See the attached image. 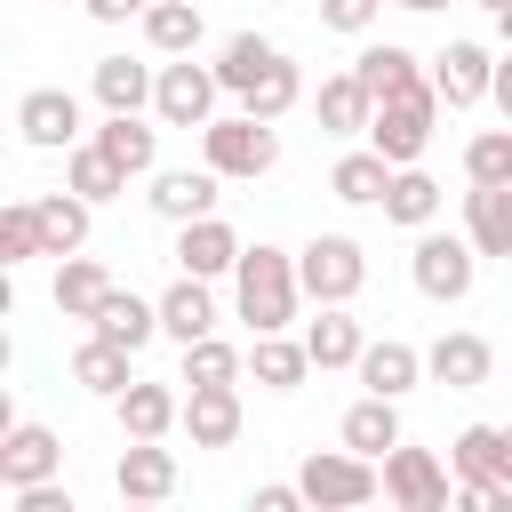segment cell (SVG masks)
Returning <instances> with one entry per match:
<instances>
[{
  "mask_svg": "<svg viewBox=\"0 0 512 512\" xmlns=\"http://www.w3.org/2000/svg\"><path fill=\"white\" fill-rule=\"evenodd\" d=\"M440 184L424 176V160H408V168H392V192H384V224H400V232H424V224H440Z\"/></svg>",
  "mask_w": 512,
  "mask_h": 512,
  "instance_id": "cell-31",
  "label": "cell"
},
{
  "mask_svg": "<svg viewBox=\"0 0 512 512\" xmlns=\"http://www.w3.org/2000/svg\"><path fill=\"white\" fill-rule=\"evenodd\" d=\"M336 440L384 464V456H392V448L408 440V432H400V400H384V392H360V400L344 408V424H336Z\"/></svg>",
  "mask_w": 512,
  "mask_h": 512,
  "instance_id": "cell-23",
  "label": "cell"
},
{
  "mask_svg": "<svg viewBox=\"0 0 512 512\" xmlns=\"http://www.w3.org/2000/svg\"><path fill=\"white\" fill-rule=\"evenodd\" d=\"M296 480H304V504H320V512H360L384 496V464L360 448H312L296 464Z\"/></svg>",
  "mask_w": 512,
  "mask_h": 512,
  "instance_id": "cell-3",
  "label": "cell"
},
{
  "mask_svg": "<svg viewBox=\"0 0 512 512\" xmlns=\"http://www.w3.org/2000/svg\"><path fill=\"white\" fill-rule=\"evenodd\" d=\"M328 192H336L344 208H384V192H392V160H384L376 144H352V152L328 168Z\"/></svg>",
  "mask_w": 512,
  "mask_h": 512,
  "instance_id": "cell-24",
  "label": "cell"
},
{
  "mask_svg": "<svg viewBox=\"0 0 512 512\" xmlns=\"http://www.w3.org/2000/svg\"><path fill=\"white\" fill-rule=\"evenodd\" d=\"M464 232L480 256H504L512 264V184H472L464 192Z\"/></svg>",
  "mask_w": 512,
  "mask_h": 512,
  "instance_id": "cell-27",
  "label": "cell"
},
{
  "mask_svg": "<svg viewBox=\"0 0 512 512\" xmlns=\"http://www.w3.org/2000/svg\"><path fill=\"white\" fill-rule=\"evenodd\" d=\"M488 104H496V112H504V120H512V48H504V56H496V88H488Z\"/></svg>",
  "mask_w": 512,
  "mask_h": 512,
  "instance_id": "cell-47",
  "label": "cell"
},
{
  "mask_svg": "<svg viewBox=\"0 0 512 512\" xmlns=\"http://www.w3.org/2000/svg\"><path fill=\"white\" fill-rule=\"evenodd\" d=\"M496 448H504V424H464V432L448 440V472H456V480H504V472H496Z\"/></svg>",
  "mask_w": 512,
  "mask_h": 512,
  "instance_id": "cell-38",
  "label": "cell"
},
{
  "mask_svg": "<svg viewBox=\"0 0 512 512\" xmlns=\"http://www.w3.org/2000/svg\"><path fill=\"white\" fill-rule=\"evenodd\" d=\"M424 368H432V384H448V392H480V384L496 376V344L472 336V328H440V336L424 344Z\"/></svg>",
  "mask_w": 512,
  "mask_h": 512,
  "instance_id": "cell-12",
  "label": "cell"
},
{
  "mask_svg": "<svg viewBox=\"0 0 512 512\" xmlns=\"http://www.w3.org/2000/svg\"><path fill=\"white\" fill-rule=\"evenodd\" d=\"M32 256H48V240H40V208H32V200H8V208H0V264L16 272V264H32Z\"/></svg>",
  "mask_w": 512,
  "mask_h": 512,
  "instance_id": "cell-40",
  "label": "cell"
},
{
  "mask_svg": "<svg viewBox=\"0 0 512 512\" xmlns=\"http://www.w3.org/2000/svg\"><path fill=\"white\" fill-rule=\"evenodd\" d=\"M56 8H64V0H56Z\"/></svg>",
  "mask_w": 512,
  "mask_h": 512,
  "instance_id": "cell-52",
  "label": "cell"
},
{
  "mask_svg": "<svg viewBox=\"0 0 512 512\" xmlns=\"http://www.w3.org/2000/svg\"><path fill=\"white\" fill-rule=\"evenodd\" d=\"M176 480H184V464H176V448H160V440H128L120 464H112V496H120V504H168Z\"/></svg>",
  "mask_w": 512,
  "mask_h": 512,
  "instance_id": "cell-10",
  "label": "cell"
},
{
  "mask_svg": "<svg viewBox=\"0 0 512 512\" xmlns=\"http://www.w3.org/2000/svg\"><path fill=\"white\" fill-rule=\"evenodd\" d=\"M88 136H96L128 176H152V168H160V128H152L144 112H104V128H88Z\"/></svg>",
  "mask_w": 512,
  "mask_h": 512,
  "instance_id": "cell-29",
  "label": "cell"
},
{
  "mask_svg": "<svg viewBox=\"0 0 512 512\" xmlns=\"http://www.w3.org/2000/svg\"><path fill=\"white\" fill-rule=\"evenodd\" d=\"M248 376H256L264 392H296V384L312 376V344H304V336H288V328H272V336H256V344H248Z\"/></svg>",
  "mask_w": 512,
  "mask_h": 512,
  "instance_id": "cell-26",
  "label": "cell"
},
{
  "mask_svg": "<svg viewBox=\"0 0 512 512\" xmlns=\"http://www.w3.org/2000/svg\"><path fill=\"white\" fill-rule=\"evenodd\" d=\"M352 72L368 80V96L384 104V96H400V88H416V80H432L424 72V56L416 48H400V40H368L360 56H352Z\"/></svg>",
  "mask_w": 512,
  "mask_h": 512,
  "instance_id": "cell-28",
  "label": "cell"
},
{
  "mask_svg": "<svg viewBox=\"0 0 512 512\" xmlns=\"http://www.w3.org/2000/svg\"><path fill=\"white\" fill-rule=\"evenodd\" d=\"M496 40H504V48H512V0H504V8H496Z\"/></svg>",
  "mask_w": 512,
  "mask_h": 512,
  "instance_id": "cell-48",
  "label": "cell"
},
{
  "mask_svg": "<svg viewBox=\"0 0 512 512\" xmlns=\"http://www.w3.org/2000/svg\"><path fill=\"white\" fill-rule=\"evenodd\" d=\"M384 496H392L400 512H448V504H456V472H448L432 448H408V440H400V448L384 456Z\"/></svg>",
  "mask_w": 512,
  "mask_h": 512,
  "instance_id": "cell-8",
  "label": "cell"
},
{
  "mask_svg": "<svg viewBox=\"0 0 512 512\" xmlns=\"http://www.w3.org/2000/svg\"><path fill=\"white\" fill-rule=\"evenodd\" d=\"M440 88L432 80H416V88H400V96H384L376 104V120H368V144L392 160V168H408V160H424V144H432V128H440Z\"/></svg>",
  "mask_w": 512,
  "mask_h": 512,
  "instance_id": "cell-5",
  "label": "cell"
},
{
  "mask_svg": "<svg viewBox=\"0 0 512 512\" xmlns=\"http://www.w3.org/2000/svg\"><path fill=\"white\" fill-rule=\"evenodd\" d=\"M480 8H488V16H496V8H504V0H480Z\"/></svg>",
  "mask_w": 512,
  "mask_h": 512,
  "instance_id": "cell-51",
  "label": "cell"
},
{
  "mask_svg": "<svg viewBox=\"0 0 512 512\" xmlns=\"http://www.w3.org/2000/svg\"><path fill=\"white\" fill-rule=\"evenodd\" d=\"M240 248H248V240H240L224 216H192V224H176V272H200V280H232Z\"/></svg>",
  "mask_w": 512,
  "mask_h": 512,
  "instance_id": "cell-15",
  "label": "cell"
},
{
  "mask_svg": "<svg viewBox=\"0 0 512 512\" xmlns=\"http://www.w3.org/2000/svg\"><path fill=\"white\" fill-rule=\"evenodd\" d=\"M312 112H320V136H368V120H376V96H368V80L344 64V72H328V80H320Z\"/></svg>",
  "mask_w": 512,
  "mask_h": 512,
  "instance_id": "cell-22",
  "label": "cell"
},
{
  "mask_svg": "<svg viewBox=\"0 0 512 512\" xmlns=\"http://www.w3.org/2000/svg\"><path fill=\"white\" fill-rule=\"evenodd\" d=\"M64 472V440L48 424H8L0 432V488H32V480H56Z\"/></svg>",
  "mask_w": 512,
  "mask_h": 512,
  "instance_id": "cell-14",
  "label": "cell"
},
{
  "mask_svg": "<svg viewBox=\"0 0 512 512\" xmlns=\"http://www.w3.org/2000/svg\"><path fill=\"white\" fill-rule=\"evenodd\" d=\"M80 8H88L96 24H144V8H152V0H80Z\"/></svg>",
  "mask_w": 512,
  "mask_h": 512,
  "instance_id": "cell-46",
  "label": "cell"
},
{
  "mask_svg": "<svg viewBox=\"0 0 512 512\" xmlns=\"http://www.w3.org/2000/svg\"><path fill=\"white\" fill-rule=\"evenodd\" d=\"M368 392H384V400H408L432 368H424V352L416 344H400V336H368V352H360V368H352Z\"/></svg>",
  "mask_w": 512,
  "mask_h": 512,
  "instance_id": "cell-19",
  "label": "cell"
},
{
  "mask_svg": "<svg viewBox=\"0 0 512 512\" xmlns=\"http://www.w3.org/2000/svg\"><path fill=\"white\" fill-rule=\"evenodd\" d=\"M216 168L200 160V168H152V192H144V208L160 216V224H192V216H216Z\"/></svg>",
  "mask_w": 512,
  "mask_h": 512,
  "instance_id": "cell-13",
  "label": "cell"
},
{
  "mask_svg": "<svg viewBox=\"0 0 512 512\" xmlns=\"http://www.w3.org/2000/svg\"><path fill=\"white\" fill-rule=\"evenodd\" d=\"M112 408H120V432H128V440H168V432H184V392H176V384L136 376Z\"/></svg>",
  "mask_w": 512,
  "mask_h": 512,
  "instance_id": "cell-18",
  "label": "cell"
},
{
  "mask_svg": "<svg viewBox=\"0 0 512 512\" xmlns=\"http://www.w3.org/2000/svg\"><path fill=\"white\" fill-rule=\"evenodd\" d=\"M496 472L512 480V424H504V448H496Z\"/></svg>",
  "mask_w": 512,
  "mask_h": 512,
  "instance_id": "cell-49",
  "label": "cell"
},
{
  "mask_svg": "<svg viewBox=\"0 0 512 512\" xmlns=\"http://www.w3.org/2000/svg\"><path fill=\"white\" fill-rule=\"evenodd\" d=\"M392 8H408V16H432V8H448V0H392Z\"/></svg>",
  "mask_w": 512,
  "mask_h": 512,
  "instance_id": "cell-50",
  "label": "cell"
},
{
  "mask_svg": "<svg viewBox=\"0 0 512 512\" xmlns=\"http://www.w3.org/2000/svg\"><path fill=\"white\" fill-rule=\"evenodd\" d=\"M240 384H192L184 392V432H192V448H232L240 440Z\"/></svg>",
  "mask_w": 512,
  "mask_h": 512,
  "instance_id": "cell-20",
  "label": "cell"
},
{
  "mask_svg": "<svg viewBox=\"0 0 512 512\" xmlns=\"http://www.w3.org/2000/svg\"><path fill=\"white\" fill-rule=\"evenodd\" d=\"M296 272H304V296L312 304H352L368 288V248L352 232H312L296 248Z\"/></svg>",
  "mask_w": 512,
  "mask_h": 512,
  "instance_id": "cell-6",
  "label": "cell"
},
{
  "mask_svg": "<svg viewBox=\"0 0 512 512\" xmlns=\"http://www.w3.org/2000/svg\"><path fill=\"white\" fill-rule=\"evenodd\" d=\"M112 296V272L96 264V256H56V280H48V304L64 312V320H88L96 304Z\"/></svg>",
  "mask_w": 512,
  "mask_h": 512,
  "instance_id": "cell-32",
  "label": "cell"
},
{
  "mask_svg": "<svg viewBox=\"0 0 512 512\" xmlns=\"http://www.w3.org/2000/svg\"><path fill=\"white\" fill-rule=\"evenodd\" d=\"M72 384H80V392H96V400H120V392L136 384V352H128V344L88 336V344L72 352Z\"/></svg>",
  "mask_w": 512,
  "mask_h": 512,
  "instance_id": "cell-33",
  "label": "cell"
},
{
  "mask_svg": "<svg viewBox=\"0 0 512 512\" xmlns=\"http://www.w3.org/2000/svg\"><path fill=\"white\" fill-rule=\"evenodd\" d=\"M456 504H472V512H512V480H456Z\"/></svg>",
  "mask_w": 512,
  "mask_h": 512,
  "instance_id": "cell-44",
  "label": "cell"
},
{
  "mask_svg": "<svg viewBox=\"0 0 512 512\" xmlns=\"http://www.w3.org/2000/svg\"><path fill=\"white\" fill-rule=\"evenodd\" d=\"M304 344H312V368H360L368 328L352 320V304H320V320H304Z\"/></svg>",
  "mask_w": 512,
  "mask_h": 512,
  "instance_id": "cell-25",
  "label": "cell"
},
{
  "mask_svg": "<svg viewBox=\"0 0 512 512\" xmlns=\"http://www.w3.org/2000/svg\"><path fill=\"white\" fill-rule=\"evenodd\" d=\"M480 248H472V232H416V248H408V280H416V296H432V304H464L472 296V280H480Z\"/></svg>",
  "mask_w": 512,
  "mask_h": 512,
  "instance_id": "cell-4",
  "label": "cell"
},
{
  "mask_svg": "<svg viewBox=\"0 0 512 512\" xmlns=\"http://www.w3.org/2000/svg\"><path fill=\"white\" fill-rule=\"evenodd\" d=\"M152 88H160V64H136V56H96L88 64V96L104 112H144Z\"/></svg>",
  "mask_w": 512,
  "mask_h": 512,
  "instance_id": "cell-21",
  "label": "cell"
},
{
  "mask_svg": "<svg viewBox=\"0 0 512 512\" xmlns=\"http://www.w3.org/2000/svg\"><path fill=\"white\" fill-rule=\"evenodd\" d=\"M200 32H208L200 0H152V8H144V48H152V56H192Z\"/></svg>",
  "mask_w": 512,
  "mask_h": 512,
  "instance_id": "cell-34",
  "label": "cell"
},
{
  "mask_svg": "<svg viewBox=\"0 0 512 512\" xmlns=\"http://www.w3.org/2000/svg\"><path fill=\"white\" fill-rule=\"evenodd\" d=\"M200 160L224 176V184H256L280 168V120H256V112H216L200 128Z\"/></svg>",
  "mask_w": 512,
  "mask_h": 512,
  "instance_id": "cell-2",
  "label": "cell"
},
{
  "mask_svg": "<svg viewBox=\"0 0 512 512\" xmlns=\"http://www.w3.org/2000/svg\"><path fill=\"white\" fill-rule=\"evenodd\" d=\"M240 368H248V352H240V344L200 336V344H184V376H176V384H240Z\"/></svg>",
  "mask_w": 512,
  "mask_h": 512,
  "instance_id": "cell-39",
  "label": "cell"
},
{
  "mask_svg": "<svg viewBox=\"0 0 512 512\" xmlns=\"http://www.w3.org/2000/svg\"><path fill=\"white\" fill-rule=\"evenodd\" d=\"M88 336H104V344H128V352H144L152 336H160V296H136V288H120L112 280V296L88 312Z\"/></svg>",
  "mask_w": 512,
  "mask_h": 512,
  "instance_id": "cell-17",
  "label": "cell"
},
{
  "mask_svg": "<svg viewBox=\"0 0 512 512\" xmlns=\"http://www.w3.org/2000/svg\"><path fill=\"white\" fill-rule=\"evenodd\" d=\"M296 304H304L296 248H272V240L240 248V264H232V312L248 320V336H272V328H288V320H296Z\"/></svg>",
  "mask_w": 512,
  "mask_h": 512,
  "instance_id": "cell-1",
  "label": "cell"
},
{
  "mask_svg": "<svg viewBox=\"0 0 512 512\" xmlns=\"http://www.w3.org/2000/svg\"><path fill=\"white\" fill-rule=\"evenodd\" d=\"M8 512H72L64 472H56V480H32V488H8Z\"/></svg>",
  "mask_w": 512,
  "mask_h": 512,
  "instance_id": "cell-43",
  "label": "cell"
},
{
  "mask_svg": "<svg viewBox=\"0 0 512 512\" xmlns=\"http://www.w3.org/2000/svg\"><path fill=\"white\" fill-rule=\"evenodd\" d=\"M16 136L32 152H72L88 128H80V96L72 88H24L16 96Z\"/></svg>",
  "mask_w": 512,
  "mask_h": 512,
  "instance_id": "cell-9",
  "label": "cell"
},
{
  "mask_svg": "<svg viewBox=\"0 0 512 512\" xmlns=\"http://www.w3.org/2000/svg\"><path fill=\"white\" fill-rule=\"evenodd\" d=\"M304 104V72H296V56H272V72L240 96V112H256V120H288Z\"/></svg>",
  "mask_w": 512,
  "mask_h": 512,
  "instance_id": "cell-37",
  "label": "cell"
},
{
  "mask_svg": "<svg viewBox=\"0 0 512 512\" xmlns=\"http://www.w3.org/2000/svg\"><path fill=\"white\" fill-rule=\"evenodd\" d=\"M272 56H280V48H272L264 32H232V40H224V56H216V80H224V96H248V88L272 72Z\"/></svg>",
  "mask_w": 512,
  "mask_h": 512,
  "instance_id": "cell-36",
  "label": "cell"
},
{
  "mask_svg": "<svg viewBox=\"0 0 512 512\" xmlns=\"http://www.w3.org/2000/svg\"><path fill=\"white\" fill-rule=\"evenodd\" d=\"M216 96H224L216 64L168 56V64H160V88H152V120H160V128H208V120H216Z\"/></svg>",
  "mask_w": 512,
  "mask_h": 512,
  "instance_id": "cell-7",
  "label": "cell"
},
{
  "mask_svg": "<svg viewBox=\"0 0 512 512\" xmlns=\"http://www.w3.org/2000/svg\"><path fill=\"white\" fill-rule=\"evenodd\" d=\"M160 336H168V344H200V336H216V280L176 272V280L160 288Z\"/></svg>",
  "mask_w": 512,
  "mask_h": 512,
  "instance_id": "cell-16",
  "label": "cell"
},
{
  "mask_svg": "<svg viewBox=\"0 0 512 512\" xmlns=\"http://www.w3.org/2000/svg\"><path fill=\"white\" fill-rule=\"evenodd\" d=\"M304 504V480H264V488H248V512H296Z\"/></svg>",
  "mask_w": 512,
  "mask_h": 512,
  "instance_id": "cell-45",
  "label": "cell"
},
{
  "mask_svg": "<svg viewBox=\"0 0 512 512\" xmlns=\"http://www.w3.org/2000/svg\"><path fill=\"white\" fill-rule=\"evenodd\" d=\"M64 184H72L80 200H96V208H104V200H120V192H128L136 176H128V168H120V160H112V152H104L96 136H80V144L64 152Z\"/></svg>",
  "mask_w": 512,
  "mask_h": 512,
  "instance_id": "cell-30",
  "label": "cell"
},
{
  "mask_svg": "<svg viewBox=\"0 0 512 512\" xmlns=\"http://www.w3.org/2000/svg\"><path fill=\"white\" fill-rule=\"evenodd\" d=\"M32 208H40V240H48V256H80V248H88V208H96V200H80V192L64 184V192H40Z\"/></svg>",
  "mask_w": 512,
  "mask_h": 512,
  "instance_id": "cell-35",
  "label": "cell"
},
{
  "mask_svg": "<svg viewBox=\"0 0 512 512\" xmlns=\"http://www.w3.org/2000/svg\"><path fill=\"white\" fill-rule=\"evenodd\" d=\"M464 176H472V184H512V120H504V128H480V136L464 144Z\"/></svg>",
  "mask_w": 512,
  "mask_h": 512,
  "instance_id": "cell-41",
  "label": "cell"
},
{
  "mask_svg": "<svg viewBox=\"0 0 512 512\" xmlns=\"http://www.w3.org/2000/svg\"><path fill=\"white\" fill-rule=\"evenodd\" d=\"M376 16H384V0H320V24L328 32H352V40L376 32Z\"/></svg>",
  "mask_w": 512,
  "mask_h": 512,
  "instance_id": "cell-42",
  "label": "cell"
},
{
  "mask_svg": "<svg viewBox=\"0 0 512 512\" xmlns=\"http://www.w3.org/2000/svg\"><path fill=\"white\" fill-rule=\"evenodd\" d=\"M432 88H440L448 112H472V104H488V88H496V56H488L480 40H448V48L432 56Z\"/></svg>",
  "mask_w": 512,
  "mask_h": 512,
  "instance_id": "cell-11",
  "label": "cell"
}]
</instances>
